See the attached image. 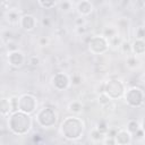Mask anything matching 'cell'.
<instances>
[{
  "label": "cell",
  "mask_w": 145,
  "mask_h": 145,
  "mask_svg": "<svg viewBox=\"0 0 145 145\" xmlns=\"http://www.w3.org/2000/svg\"><path fill=\"white\" fill-rule=\"evenodd\" d=\"M139 65V61L137 60L136 56H129L127 58V67L130 68V69H135L136 67H138Z\"/></svg>",
  "instance_id": "cell-20"
},
{
  "label": "cell",
  "mask_w": 145,
  "mask_h": 145,
  "mask_svg": "<svg viewBox=\"0 0 145 145\" xmlns=\"http://www.w3.org/2000/svg\"><path fill=\"white\" fill-rule=\"evenodd\" d=\"M51 83H52V86L57 89V91H63V89H67L70 85V79H69V76L65 72H57L52 76V79H51Z\"/></svg>",
  "instance_id": "cell-8"
},
{
  "label": "cell",
  "mask_w": 145,
  "mask_h": 145,
  "mask_svg": "<svg viewBox=\"0 0 145 145\" xmlns=\"http://www.w3.org/2000/svg\"><path fill=\"white\" fill-rule=\"evenodd\" d=\"M76 9H77V12L79 14L80 17H85V16H88L92 14L94 7H93V3L88 0H82L79 2H77V6H76Z\"/></svg>",
  "instance_id": "cell-12"
},
{
  "label": "cell",
  "mask_w": 145,
  "mask_h": 145,
  "mask_svg": "<svg viewBox=\"0 0 145 145\" xmlns=\"http://www.w3.org/2000/svg\"><path fill=\"white\" fill-rule=\"evenodd\" d=\"M136 40H144V36H145V31H144V27L143 26H139L136 28Z\"/></svg>",
  "instance_id": "cell-29"
},
{
  "label": "cell",
  "mask_w": 145,
  "mask_h": 145,
  "mask_svg": "<svg viewBox=\"0 0 145 145\" xmlns=\"http://www.w3.org/2000/svg\"><path fill=\"white\" fill-rule=\"evenodd\" d=\"M125 85L119 79H109L104 83V93L111 99L117 100L123 96L125 93Z\"/></svg>",
  "instance_id": "cell-5"
},
{
  "label": "cell",
  "mask_w": 145,
  "mask_h": 145,
  "mask_svg": "<svg viewBox=\"0 0 145 145\" xmlns=\"http://www.w3.org/2000/svg\"><path fill=\"white\" fill-rule=\"evenodd\" d=\"M126 103L131 108H139L144 103V91L140 87L133 86L125 91L123 96Z\"/></svg>",
  "instance_id": "cell-4"
},
{
  "label": "cell",
  "mask_w": 145,
  "mask_h": 145,
  "mask_svg": "<svg viewBox=\"0 0 145 145\" xmlns=\"http://www.w3.org/2000/svg\"><path fill=\"white\" fill-rule=\"evenodd\" d=\"M131 52L136 56H142L145 52V42L144 40H134L131 43Z\"/></svg>",
  "instance_id": "cell-14"
},
{
  "label": "cell",
  "mask_w": 145,
  "mask_h": 145,
  "mask_svg": "<svg viewBox=\"0 0 145 145\" xmlns=\"http://www.w3.org/2000/svg\"><path fill=\"white\" fill-rule=\"evenodd\" d=\"M103 137H104V135L101 134L96 128L92 129V131L89 133V138H91L93 142H101V140L103 139Z\"/></svg>",
  "instance_id": "cell-18"
},
{
  "label": "cell",
  "mask_w": 145,
  "mask_h": 145,
  "mask_svg": "<svg viewBox=\"0 0 145 145\" xmlns=\"http://www.w3.org/2000/svg\"><path fill=\"white\" fill-rule=\"evenodd\" d=\"M102 140H103V145H117L113 136L104 135V137H103V139H102Z\"/></svg>",
  "instance_id": "cell-28"
},
{
  "label": "cell",
  "mask_w": 145,
  "mask_h": 145,
  "mask_svg": "<svg viewBox=\"0 0 145 145\" xmlns=\"http://www.w3.org/2000/svg\"><path fill=\"white\" fill-rule=\"evenodd\" d=\"M109 49L108 40L102 35H95L91 37L88 42V50L93 54H102Z\"/></svg>",
  "instance_id": "cell-7"
},
{
  "label": "cell",
  "mask_w": 145,
  "mask_h": 145,
  "mask_svg": "<svg viewBox=\"0 0 145 145\" xmlns=\"http://www.w3.org/2000/svg\"><path fill=\"white\" fill-rule=\"evenodd\" d=\"M69 79H70V83H72L74 85H79V84H82V80H83L82 75L78 72H76L71 77H69Z\"/></svg>",
  "instance_id": "cell-26"
},
{
  "label": "cell",
  "mask_w": 145,
  "mask_h": 145,
  "mask_svg": "<svg viewBox=\"0 0 145 145\" xmlns=\"http://www.w3.org/2000/svg\"><path fill=\"white\" fill-rule=\"evenodd\" d=\"M20 17H22V15L17 9H10L6 14V18L10 24H19Z\"/></svg>",
  "instance_id": "cell-15"
},
{
  "label": "cell",
  "mask_w": 145,
  "mask_h": 145,
  "mask_svg": "<svg viewBox=\"0 0 145 145\" xmlns=\"http://www.w3.org/2000/svg\"><path fill=\"white\" fill-rule=\"evenodd\" d=\"M114 140L117 145H129L133 139V135L129 134L126 129H120L114 134Z\"/></svg>",
  "instance_id": "cell-11"
},
{
  "label": "cell",
  "mask_w": 145,
  "mask_h": 145,
  "mask_svg": "<svg viewBox=\"0 0 145 145\" xmlns=\"http://www.w3.org/2000/svg\"><path fill=\"white\" fill-rule=\"evenodd\" d=\"M37 5L40 7H42L43 9H51L56 6H58V2L57 1H42V0H40V1H37Z\"/></svg>",
  "instance_id": "cell-23"
},
{
  "label": "cell",
  "mask_w": 145,
  "mask_h": 145,
  "mask_svg": "<svg viewBox=\"0 0 145 145\" xmlns=\"http://www.w3.org/2000/svg\"><path fill=\"white\" fill-rule=\"evenodd\" d=\"M48 43H49L48 37L42 36V37H40V39H39V44H40L41 46H45V45H48Z\"/></svg>",
  "instance_id": "cell-32"
},
{
  "label": "cell",
  "mask_w": 145,
  "mask_h": 145,
  "mask_svg": "<svg viewBox=\"0 0 145 145\" xmlns=\"http://www.w3.org/2000/svg\"><path fill=\"white\" fill-rule=\"evenodd\" d=\"M96 129H97L101 134H103V135H105V134L109 131V127H108V125H106V122H105L104 120H101V121L97 123Z\"/></svg>",
  "instance_id": "cell-24"
},
{
  "label": "cell",
  "mask_w": 145,
  "mask_h": 145,
  "mask_svg": "<svg viewBox=\"0 0 145 145\" xmlns=\"http://www.w3.org/2000/svg\"><path fill=\"white\" fill-rule=\"evenodd\" d=\"M119 48L121 49V51H122L123 53H127V54L131 53V44H130L129 42H127V41H122Z\"/></svg>",
  "instance_id": "cell-25"
},
{
  "label": "cell",
  "mask_w": 145,
  "mask_h": 145,
  "mask_svg": "<svg viewBox=\"0 0 145 145\" xmlns=\"http://www.w3.org/2000/svg\"><path fill=\"white\" fill-rule=\"evenodd\" d=\"M58 120V114L53 108L44 106L40 109L36 113V121L43 128H50L56 125Z\"/></svg>",
  "instance_id": "cell-3"
},
{
  "label": "cell",
  "mask_w": 145,
  "mask_h": 145,
  "mask_svg": "<svg viewBox=\"0 0 145 145\" xmlns=\"http://www.w3.org/2000/svg\"><path fill=\"white\" fill-rule=\"evenodd\" d=\"M140 128H143V127H142V125L138 123L137 120H135V119H130V120L127 122V129H126V130H127L129 134L135 135Z\"/></svg>",
  "instance_id": "cell-16"
},
{
  "label": "cell",
  "mask_w": 145,
  "mask_h": 145,
  "mask_svg": "<svg viewBox=\"0 0 145 145\" xmlns=\"http://www.w3.org/2000/svg\"><path fill=\"white\" fill-rule=\"evenodd\" d=\"M76 33L77 34H85L86 33V27H85V25L84 26H78V27H76Z\"/></svg>",
  "instance_id": "cell-33"
},
{
  "label": "cell",
  "mask_w": 145,
  "mask_h": 145,
  "mask_svg": "<svg viewBox=\"0 0 145 145\" xmlns=\"http://www.w3.org/2000/svg\"><path fill=\"white\" fill-rule=\"evenodd\" d=\"M111 99L105 94V93H100L99 94V103L102 105V106H106L111 103Z\"/></svg>",
  "instance_id": "cell-22"
},
{
  "label": "cell",
  "mask_w": 145,
  "mask_h": 145,
  "mask_svg": "<svg viewBox=\"0 0 145 145\" xmlns=\"http://www.w3.org/2000/svg\"><path fill=\"white\" fill-rule=\"evenodd\" d=\"M68 110L70 112H72L74 114H78L83 110V104H82L80 101H71L68 104Z\"/></svg>",
  "instance_id": "cell-17"
},
{
  "label": "cell",
  "mask_w": 145,
  "mask_h": 145,
  "mask_svg": "<svg viewBox=\"0 0 145 145\" xmlns=\"http://www.w3.org/2000/svg\"><path fill=\"white\" fill-rule=\"evenodd\" d=\"M25 60H26V58H25L24 53L19 50H12L8 53V62L12 67H16V68L22 67L24 65Z\"/></svg>",
  "instance_id": "cell-9"
},
{
  "label": "cell",
  "mask_w": 145,
  "mask_h": 145,
  "mask_svg": "<svg viewBox=\"0 0 145 145\" xmlns=\"http://www.w3.org/2000/svg\"><path fill=\"white\" fill-rule=\"evenodd\" d=\"M114 35H117V29L116 28H113V27H105L104 29H103V33H102V36H104L106 40L108 39H110V37H112V36H114Z\"/></svg>",
  "instance_id": "cell-21"
},
{
  "label": "cell",
  "mask_w": 145,
  "mask_h": 145,
  "mask_svg": "<svg viewBox=\"0 0 145 145\" xmlns=\"http://www.w3.org/2000/svg\"><path fill=\"white\" fill-rule=\"evenodd\" d=\"M85 23H86V20H85L84 17H80V16H79L78 18H75V26H76V27H78V26H84Z\"/></svg>",
  "instance_id": "cell-31"
},
{
  "label": "cell",
  "mask_w": 145,
  "mask_h": 145,
  "mask_svg": "<svg viewBox=\"0 0 145 145\" xmlns=\"http://www.w3.org/2000/svg\"><path fill=\"white\" fill-rule=\"evenodd\" d=\"M37 24V20L36 18L33 16V15H29V14H25V15H22L20 17V20H19V25L25 31H33L35 28Z\"/></svg>",
  "instance_id": "cell-10"
},
{
  "label": "cell",
  "mask_w": 145,
  "mask_h": 145,
  "mask_svg": "<svg viewBox=\"0 0 145 145\" xmlns=\"http://www.w3.org/2000/svg\"><path fill=\"white\" fill-rule=\"evenodd\" d=\"M58 5L60 6V8L63 10V11H69L72 7V2L71 1H61V2H58Z\"/></svg>",
  "instance_id": "cell-27"
},
{
  "label": "cell",
  "mask_w": 145,
  "mask_h": 145,
  "mask_svg": "<svg viewBox=\"0 0 145 145\" xmlns=\"http://www.w3.org/2000/svg\"><path fill=\"white\" fill-rule=\"evenodd\" d=\"M10 113H12V105L10 99H6V97L0 99V114L9 116Z\"/></svg>",
  "instance_id": "cell-13"
},
{
  "label": "cell",
  "mask_w": 145,
  "mask_h": 145,
  "mask_svg": "<svg viewBox=\"0 0 145 145\" xmlns=\"http://www.w3.org/2000/svg\"><path fill=\"white\" fill-rule=\"evenodd\" d=\"M121 42H122V40L120 39V36L118 34L112 36V37H110V39H108V44H109V46H112V48L120 46Z\"/></svg>",
  "instance_id": "cell-19"
},
{
  "label": "cell",
  "mask_w": 145,
  "mask_h": 145,
  "mask_svg": "<svg viewBox=\"0 0 145 145\" xmlns=\"http://www.w3.org/2000/svg\"><path fill=\"white\" fill-rule=\"evenodd\" d=\"M42 25L45 26V27H49L51 25V20L48 17H44V18H42Z\"/></svg>",
  "instance_id": "cell-34"
},
{
  "label": "cell",
  "mask_w": 145,
  "mask_h": 145,
  "mask_svg": "<svg viewBox=\"0 0 145 145\" xmlns=\"http://www.w3.org/2000/svg\"><path fill=\"white\" fill-rule=\"evenodd\" d=\"M36 109H37V100L33 94L26 93V94H22L18 97V111L31 116L33 112H35Z\"/></svg>",
  "instance_id": "cell-6"
},
{
  "label": "cell",
  "mask_w": 145,
  "mask_h": 145,
  "mask_svg": "<svg viewBox=\"0 0 145 145\" xmlns=\"http://www.w3.org/2000/svg\"><path fill=\"white\" fill-rule=\"evenodd\" d=\"M33 126V119L29 114L20 112V111H15L9 114L8 118V127L9 129L18 136L26 135Z\"/></svg>",
  "instance_id": "cell-1"
},
{
  "label": "cell",
  "mask_w": 145,
  "mask_h": 145,
  "mask_svg": "<svg viewBox=\"0 0 145 145\" xmlns=\"http://www.w3.org/2000/svg\"><path fill=\"white\" fill-rule=\"evenodd\" d=\"M28 63L32 66H37L40 63V58L37 56H29L28 57Z\"/></svg>",
  "instance_id": "cell-30"
},
{
  "label": "cell",
  "mask_w": 145,
  "mask_h": 145,
  "mask_svg": "<svg viewBox=\"0 0 145 145\" xmlns=\"http://www.w3.org/2000/svg\"><path fill=\"white\" fill-rule=\"evenodd\" d=\"M85 129L84 121L79 119L78 117H67L60 126V133L61 135L69 140H76L79 139L83 136Z\"/></svg>",
  "instance_id": "cell-2"
}]
</instances>
